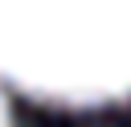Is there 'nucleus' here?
<instances>
[{
  "mask_svg": "<svg viewBox=\"0 0 131 127\" xmlns=\"http://www.w3.org/2000/svg\"><path fill=\"white\" fill-rule=\"evenodd\" d=\"M0 78L57 107L131 98V0H0Z\"/></svg>",
  "mask_w": 131,
  "mask_h": 127,
  "instance_id": "obj_1",
  "label": "nucleus"
},
{
  "mask_svg": "<svg viewBox=\"0 0 131 127\" xmlns=\"http://www.w3.org/2000/svg\"><path fill=\"white\" fill-rule=\"evenodd\" d=\"M0 127H12V115H8V98H4V90H0Z\"/></svg>",
  "mask_w": 131,
  "mask_h": 127,
  "instance_id": "obj_2",
  "label": "nucleus"
}]
</instances>
